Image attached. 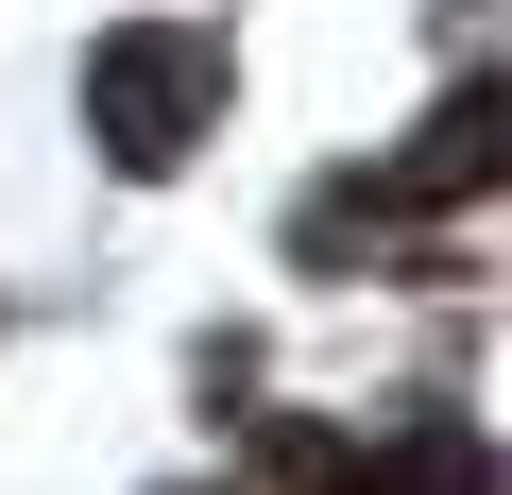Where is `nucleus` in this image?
<instances>
[{
    "instance_id": "2",
    "label": "nucleus",
    "mask_w": 512,
    "mask_h": 495,
    "mask_svg": "<svg viewBox=\"0 0 512 495\" xmlns=\"http://www.w3.org/2000/svg\"><path fill=\"white\" fill-rule=\"evenodd\" d=\"M376 495H495V444H478V427H410V444L376 461Z\"/></svg>"
},
{
    "instance_id": "1",
    "label": "nucleus",
    "mask_w": 512,
    "mask_h": 495,
    "mask_svg": "<svg viewBox=\"0 0 512 495\" xmlns=\"http://www.w3.org/2000/svg\"><path fill=\"white\" fill-rule=\"evenodd\" d=\"M222 103H239V69H222L205 35H171V18L86 52V137H103V171H188Z\"/></svg>"
}]
</instances>
